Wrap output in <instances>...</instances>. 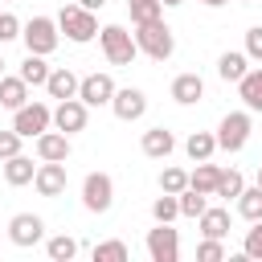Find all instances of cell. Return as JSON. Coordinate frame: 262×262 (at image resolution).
<instances>
[{
  "label": "cell",
  "mask_w": 262,
  "mask_h": 262,
  "mask_svg": "<svg viewBox=\"0 0 262 262\" xmlns=\"http://www.w3.org/2000/svg\"><path fill=\"white\" fill-rule=\"evenodd\" d=\"M57 29L66 33V41L86 45V41L98 37V12L82 8V4H61V12H57Z\"/></svg>",
  "instance_id": "6da1fadb"
},
{
  "label": "cell",
  "mask_w": 262,
  "mask_h": 262,
  "mask_svg": "<svg viewBox=\"0 0 262 262\" xmlns=\"http://www.w3.org/2000/svg\"><path fill=\"white\" fill-rule=\"evenodd\" d=\"M135 45H139V53H147L151 61H168V57L176 53V37H172V29L164 25V16H160V20H147V25H135Z\"/></svg>",
  "instance_id": "7a4b0ae2"
},
{
  "label": "cell",
  "mask_w": 262,
  "mask_h": 262,
  "mask_svg": "<svg viewBox=\"0 0 262 262\" xmlns=\"http://www.w3.org/2000/svg\"><path fill=\"white\" fill-rule=\"evenodd\" d=\"M98 45L106 53L111 66H131L139 57V45H135V33H127L123 25H102L98 29Z\"/></svg>",
  "instance_id": "3957f363"
},
{
  "label": "cell",
  "mask_w": 262,
  "mask_h": 262,
  "mask_svg": "<svg viewBox=\"0 0 262 262\" xmlns=\"http://www.w3.org/2000/svg\"><path fill=\"white\" fill-rule=\"evenodd\" d=\"M20 41H25V49H29V53H45V57H49V53L57 49V41H61L57 16H33V20H25Z\"/></svg>",
  "instance_id": "277c9868"
},
{
  "label": "cell",
  "mask_w": 262,
  "mask_h": 262,
  "mask_svg": "<svg viewBox=\"0 0 262 262\" xmlns=\"http://www.w3.org/2000/svg\"><path fill=\"white\" fill-rule=\"evenodd\" d=\"M250 131H254V111H229L217 123V147L221 151H242L250 143Z\"/></svg>",
  "instance_id": "5b68a950"
},
{
  "label": "cell",
  "mask_w": 262,
  "mask_h": 262,
  "mask_svg": "<svg viewBox=\"0 0 262 262\" xmlns=\"http://www.w3.org/2000/svg\"><path fill=\"white\" fill-rule=\"evenodd\" d=\"M12 127L25 135V139H37L41 131H49L53 127V106H45V102H25V106H16L12 111Z\"/></svg>",
  "instance_id": "8992f818"
},
{
  "label": "cell",
  "mask_w": 262,
  "mask_h": 262,
  "mask_svg": "<svg viewBox=\"0 0 262 262\" xmlns=\"http://www.w3.org/2000/svg\"><path fill=\"white\" fill-rule=\"evenodd\" d=\"M82 205H86V213H106L115 205V180L106 172H86V180H82Z\"/></svg>",
  "instance_id": "52a82bcc"
},
{
  "label": "cell",
  "mask_w": 262,
  "mask_h": 262,
  "mask_svg": "<svg viewBox=\"0 0 262 262\" xmlns=\"http://www.w3.org/2000/svg\"><path fill=\"white\" fill-rule=\"evenodd\" d=\"M147 258L151 262H176L180 258V233L172 229V221H156V229H147Z\"/></svg>",
  "instance_id": "ba28073f"
},
{
  "label": "cell",
  "mask_w": 262,
  "mask_h": 262,
  "mask_svg": "<svg viewBox=\"0 0 262 262\" xmlns=\"http://www.w3.org/2000/svg\"><path fill=\"white\" fill-rule=\"evenodd\" d=\"M86 123H90V106H86L82 98H61V102L53 106V127H57V131L78 135V131H86Z\"/></svg>",
  "instance_id": "9c48e42d"
},
{
  "label": "cell",
  "mask_w": 262,
  "mask_h": 262,
  "mask_svg": "<svg viewBox=\"0 0 262 262\" xmlns=\"http://www.w3.org/2000/svg\"><path fill=\"white\" fill-rule=\"evenodd\" d=\"M111 111H115V119L135 123V119H143V115H147V94H143L139 86H119V90H115V98H111Z\"/></svg>",
  "instance_id": "30bf717a"
},
{
  "label": "cell",
  "mask_w": 262,
  "mask_h": 262,
  "mask_svg": "<svg viewBox=\"0 0 262 262\" xmlns=\"http://www.w3.org/2000/svg\"><path fill=\"white\" fill-rule=\"evenodd\" d=\"M8 242H12V246H20V250H29V246L45 242V221H41L37 213H16V217L8 221Z\"/></svg>",
  "instance_id": "8fae6325"
},
{
  "label": "cell",
  "mask_w": 262,
  "mask_h": 262,
  "mask_svg": "<svg viewBox=\"0 0 262 262\" xmlns=\"http://www.w3.org/2000/svg\"><path fill=\"white\" fill-rule=\"evenodd\" d=\"M115 90H119V86H115V78L94 70V74H86V78H82V86H78V98H82L86 106H111Z\"/></svg>",
  "instance_id": "7c38bea8"
},
{
  "label": "cell",
  "mask_w": 262,
  "mask_h": 262,
  "mask_svg": "<svg viewBox=\"0 0 262 262\" xmlns=\"http://www.w3.org/2000/svg\"><path fill=\"white\" fill-rule=\"evenodd\" d=\"M33 184H37L41 196H61V192H66V164H57V160H41Z\"/></svg>",
  "instance_id": "4fadbf2b"
},
{
  "label": "cell",
  "mask_w": 262,
  "mask_h": 262,
  "mask_svg": "<svg viewBox=\"0 0 262 262\" xmlns=\"http://www.w3.org/2000/svg\"><path fill=\"white\" fill-rule=\"evenodd\" d=\"M33 147H37V160H57V164H66L70 160V135L66 131H41L37 139H33Z\"/></svg>",
  "instance_id": "5bb4252c"
},
{
  "label": "cell",
  "mask_w": 262,
  "mask_h": 262,
  "mask_svg": "<svg viewBox=\"0 0 262 262\" xmlns=\"http://www.w3.org/2000/svg\"><path fill=\"white\" fill-rule=\"evenodd\" d=\"M139 147H143L147 160H168V156L176 151V135H172L168 127H147L143 139H139Z\"/></svg>",
  "instance_id": "9a60e30c"
},
{
  "label": "cell",
  "mask_w": 262,
  "mask_h": 262,
  "mask_svg": "<svg viewBox=\"0 0 262 262\" xmlns=\"http://www.w3.org/2000/svg\"><path fill=\"white\" fill-rule=\"evenodd\" d=\"M78 86H82V78L70 70V66H57L53 74H49V82H45V90H49V98H78Z\"/></svg>",
  "instance_id": "2e32d148"
},
{
  "label": "cell",
  "mask_w": 262,
  "mask_h": 262,
  "mask_svg": "<svg viewBox=\"0 0 262 262\" xmlns=\"http://www.w3.org/2000/svg\"><path fill=\"white\" fill-rule=\"evenodd\" d=\"M172 98H176L180 106L201 102V98H205V78H201V74H176V78H172Z\"/></svg>",
  "instance_id": "e0dca14e"
},
{
  "label": "cell",
  "mask_w": 262,
  "mask_h": 262,
  "mask_svg": "<svg viewBox=\"0 0 262 262\" xmlns=\"http://www.w3.org/2000/svg\"><path fill=\"white\" fill-rule=\"evenodd\" d=\"M237 98L246 102V111L262 115V66H250L246 70V78L237 82Z\"/></svg>",
  "instance_id": "ac0fdd59"
},
{
  "label": "cell",
  "mask_w": 262,
  "mask_h": 262,
  "mask_svg": "<svg viewBox=\"0 0 262 262\" xmlns=\"http://www.w3.org/2000/svg\"><path fill=\"white\" fill-rule=\"evenodd\" d=\"M196 225H201V237H229V209L225 205H209L196 217Z\"/></svg>",
  "instance_id": "d6986e66"
},
{
  "label": "cell",
  "mask_w": 262,
  "mask_h": 262,
  "mask_svg": "<svg viewBox=\"0 0 262 262\" xmlns=\"http://www.w3.org/2000/svg\"><path fill=\"white\" fill-rule=\"evenodd\" d=\"M29 102V82L20 78V74H4L0 78V106L4 111H16V106H25Z\"/></svg>",
  "instance_id": "ffe728a7"
},
{
  "label": "cell",
  "mask_w": 262,
  "mask_h": 262,
  "mask_svg": "<svg viewBox=\"0 0 262 262\" xmlns=\"http://www.w3.org/2000/svg\"><path fill=\"white\" fill-rule=\"evenodd\" d=\"M246 70H250V57H246V49L237 53V49H225L221 57H217V74H221V82H242L246 78Z\"/></svg>",
  "instance_id": "44dd1931"
},
{
  "label": "cell",
  "mask_w": 262,
  "mask_h": 262,
  "mask_svg": "<svg viewBox=\"0 0 262 262\" xmlns=\"http://www.w3.org/2000/svg\"><path fill=\"white\" fill-rule=\"evenodd\" d=\"M29 86H45L49 82V74H53V66L45 61V53H25V61H20V70H16Z\"/></svg>",
  "instance_id": "7402d4cb"
},
{
  "label": "cell",
  "mask_w": 262,
  "mask_h": 262,
  "mask_svg": "<svg viewBox=\"0 0 262 262\" xmlns=\"http://www.w3.org/2000/svg\"><path fill=\"white\" fill-rule=\"evenodd\" d=\"M33 176H37V164H33L29 156H8V160H4V180H8L12 188L33 184Z\"/></svg>",
  "instance_id": "603a6c76"
},
{
  "label": "cell",
  "mask_w": 262,
  "mask_h": 262,
  "mask_svg": "<svg viewBox=\"0 0 262 262\" xmlns=\"http://www.w3.org/2000/svg\"><path fill=\"white\" fill-rule=\"evenodd\" d=\"M217 180H221V168L217 164H209V160H196V168L188 172V188H196V192H217Z\"/></svg>",
  "instance_id": "cb8c5ba5"
},
{
  "label": "cell",
  "mask_w": 262,
  "mask_h": 262,
  "mask_svg": "<svg viewBox=\"0 0 262 262\" xmlns=\"http://www.w3.org/2000/svg\"><path fill=\"white\" fill-rule=\"evenodd\" d=\"M184 151H188L192 164H196V160H213V151H217V135H213V131H192V135L184 139Z\"/></svg>",
  "instance_id": "d4e9b609"
},
{
  "label": "cell",
  "mask_w": 262,
  "mask_h": 262,
  "mask_svg": "<svg viewBox=\"0 0 262 262\" xmlns=\"http://www.w3.org/2000/svg\"><path fill=\"white\" fill-rule=\"evenodd\" d=\"M45 254H49V262H70L78 254V242L70 233H53V237H45Z\"/></svg>",
  "instance_id": "484cf974"
},
{
  "label": "cell",
  "mask_w": 262,
  "mask_h": 262,
  "mask_svg": "<svg viewBox=\"0 0 262 262\" xmlns=\"http://www.w3.org/2000/svg\"><path fill=\"white\" fill-rule=\"evenodd\" d=\"M242 188H246V176H242L237 168H229V172L221 168V180H217V192H213V196H221V201H237Z\"/></svg>",
  "instance_id": "4316f807"
},
{
  "label": "cell",
  "mask_w": 262,
  "mask_h": 262,
  "mask_svg": "<svg viewBox=\"0 0 262 262\" xmlns=\"http://www.w3.org/2000/svg\"><path fill=\"white\" fill-rule=\"evenodd\" d=\"M233 205H237V213H242L246 221H258V217H262V184L242 188V196H237Z\"/></svg>",
  "instance_id": "83f0119b"
},
{
  "label": "cell",
  "mask_w": 262,
  "mask_h": 262,
  "mask_svg": "<svg viewBox=\"0 0 262 262\" xmlns=\"http://www.w3.org/2000/svg\"><path fill=\"white\" fill-rule=\"evenodd\" d=\"M151 217L156 221H176L180 217V192H160L151 201Z\"/></svg>",
  "instance_id": "f1b7e54d"
},
{
  "label": "cell",
  "mask_w": 262,
  "mask_h": 262,
  "mask_svg": "<svg viewBox=\"0 0 262 262\" xmlns=\"http://www.w3.org/2000/svg\"><path fill=\"white\" fill-rule=\"evenodd\" d=\"M127 12H131V25H147V20H160L164 16V4L160 0H131Z\"/></svg>",
  "instance_id": "f546056e"
},
{
  "label": "cell",
  "mask_w": 262,
  "mask_h": 262,
  "mask_svg": "<svg viewBox=\"0 0 262 262\" xmlns=\"http://www.w3.org/2000/svg\"><path fill=\"white\" fill-rule=\"evenodd\" d=\"M205 209H209V192H196V188L180 192V217H201Z\"/></svg>",
  "instance_id": "4dcf8cb0"
},
{
  "label": "cell",
  "mask_w": 262,
  "mask_h": 262,
  "mask_svg": "<svg viewBox=\"0 0 262 262\" xmlns=\"http://www.w3.org/2000/svg\"><path fill=\"white\" fill-rule=\"evenodd\" d=\"M131 258V250H127V242H98L94 246V262H127Z\"/></svg>",
  "instance_id": "1f68e13d"
},
{
  "label": "cell",
  "mask_w": 262,
  "mask_h": 262,
  "mask_svg": "<svg viewBox=\"0 0 262 262\" xmlns=\"http://www.w3.org/2000/svg\"><path fill=\"white\" fill-rule=\"evenodd\" d=\"M242 254L262 262V217H258V221H250V229H246V237H242Z\"/></svg>",
  "instance_id": "d6a6232c"
},
{
  "label": "cell",
  "mask_w": 262,
  "mask_h": 262,
  "mask_svg": "<svg viewBox=\"0 0 262 262\" xmlns=\"http://www.w3.org/2000/svg\"><path fill=\"white\" fill-rule=\"evenodd\" d=\"M188 188V172L184 168H164L160 172V192H184Z\"/></svg>",
  "instance_id": "836d02e7"
},
{
  "label": "cell",
  "mask_w": 262,
  "mask_h": 262,
  "mask_svg": "<svg viewBox=\"0 0 262 262\" xmlns=\"http://www.w3.org/2000/svg\"><path fill=\"white\" fill-rule=\"evenodd\" d=\"M225 258V237H205L196 246V262H221Z\"/></svg>",
  "instance_id": "e575fe53"
},
{
  "label": "cell",
  "mask_w": 262,
  "mask_h": 262,
  "mask_svg": "<svg viewBox=\"0 0 262 262\" xmlns=\"http://www.w3.org/2000/svg\"><path fill=\"white\" fill-rule=\"evenodd\" d=\"M20 143H25V135H20L16 127L0 131V160H8V156H20Z\"/></svg>",
  "instance_id": "d590c367"
},
{
  "label": "cell",
  "mask_w": 262,
  "mask_h": 262,
  "mask_svg": "<svg viewBox=\"0 0 262 262\" xmlns=\"http://www.w3.org/2000/svg\"><path fill=\"white\" fill-rule=\"evenodd\" d=\"M20 29H25V25H20V20L12 16V12H0V45L16 41V37H20Z\"/></svg>",
  "instance_id": "8d00e7d4"
},
{
  "label": "cell",
  "mask_w": 262,
  "mask_h": 262,
  "mask_svg": "<svg viewBox=\"0 0 262 262\" xmlns=\"http://www.w3.org/2000/svg\"><path fill=\"white\" fill-rule=\"evenodd\" d=\"M246 57L250 61H262V25L246 29Z\"/></svg>",
  "instance_id": "74e56055"
},
{
  "label": "cell",
  "mask_w": 262,
  "mask_h": 262,
  "mask_svg": "<svg viewBox=\"0 0 262 262\" xmlns=\"http://www.w3.org/2000/svg\"><path fill=\"white\" fill-rule=\"evenodd\" d=\"M82 8H90V12H98V8H106V0H78Z\"/></svg>",
  "instance_id": "f35d334b"
},
{
  "label": "cell",
  "mask_w": 262,
  "mask_h": 262,
  "mask_svg": "<svg viewBox=\"0 0 262 262\" xmlns=\"http://www.w3.org/2000/svg\"><path fill=\"white\" fill-rule=\"evenodd\" d=\"M205 8H221V4H229V0H201Z\"/></svg>",
  "instance_id": "ab89813d"
},
{
  "label": "cell",
  "mask_w": 262,
  "mask_h": 262,
  "mask_svg": "<svg viewBox=\"0 0 262 262\" xmlns=\"http://www.w3.org/2000/svg\"><path fill=\"white\" fill-rule=\"evenodd\" d=\"M160 4H164V8H176V4H184V0H160Z\"/></svg>",
  "instance_id": "60d3db41"
},
{
  "label": "cell",
  "mask_w": 262,
  "mask_h": 262,
  "mask_svg": "<svg viewBox=\"0 0 262 262\" xmlns=\"http://www.w3.org/2000/svg\"><path fill=\"white\" fill-rule=\"evenodd\" d=\"M258 184H262V164H258Z\"/></svg>",
  "instance_id": "b9f144b4"
},
{
  "label": "cell",
  "mask_w": 262,
  "mask_h": 262,
  "mask_svg": "<svg viewBox=\"0 0 262 262\" xmlns=\"http://www.w3.org/2000/svg\"><path fill=\"white\" fill-rule=\"evenodd\" d=\"M0 78H4V57H0Z\"/></svg>",
  "instance_id": "7bdbcfd3"
},
{
  "label": "cell",
  "mask_w": 262,
  "mask_h": 262,
  "mask_svg": "<svg viewBox=\"0 0 262 262\" xmlns=\"http://www.w3.org/2000/svg\"><path fill=\"white\" fill-rule=\"evenodd\" d=\"M242 4H254V0H242Z\"/></svg>",
  "instance_id": "ee69618b"
},
{
  "label": "cell",
  "mask_w": 262,
  "mask_h": 262,
  "mask_svg": "<svg viewBox=\"0 0 262 262\" xmlns=\"http://www.w3.org/2000/svg\"><path fill=\"white\" fill-rule=\"evenodd\" d=\"M8 4H20V0H8Z\"/></svg>",
  "instance_id": "f6af8a7d"
},
{
  "label": "cell",
  "mask_w": 262,
  "mask_h": 262,
  "mask_svg": "<svg viewBox=\"0 0 262 262\" xmlns=\"http://www.w3.org/2000/svg\"><path fill=\"white\" fill-rule=\"evenodd\" d=\"M127 4H131V0H127Z\"/></svg>",
  "instance_id": "bcb514c9"
}]
</instances>
